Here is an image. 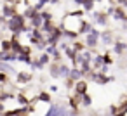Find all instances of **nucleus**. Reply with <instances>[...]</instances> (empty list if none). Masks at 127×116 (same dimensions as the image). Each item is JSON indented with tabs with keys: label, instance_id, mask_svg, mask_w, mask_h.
Masks as SVG:
<instances>
[{
	"label": "nucleus",
	"instance_id": "f257e3e1",
	"mask_svg": "<svg viewBox=\"0 0 127 116\" xmlns=\"http://www.w3.org/2000/svg\"><path fill=\"white\" fill-rule=\"evenodd\" d=\"M82 16H84L82 12L68 14V16L63 19V31L71 33V35H78V33H82V24H84Z\"/></svg>",
	"mask_w": 127,
	"mask_h": 116
},
{
	"label": "nucleus",
	"instance_id": "f03ea898",
	"mask_svg": "<svg viewBox=\"0 0 127 116\" xmlns=\"http://www.w3.org/2000/svg\"><path fill=\"white\" fill-rule=\"evenodd\" d=\"M99 38H101V33H99L97 30H94V28H92V31H91V33H87V37H85V43H87L89 47H96V45H97V42H99Z\"/></svg>",
	"mask_w": 127,
	"mask_h": 116
},
{
	"label": "nucleus",
	"instance_id": "7ed1b4c3",
	"mask_svg": "<svg viewBox=\"0 0 127 116\" xmlns=\"http://www.w3.org/2000/svg\"><path fill=\"white\" fill-rule=\"evenodd\" d=\"M75 92H77V94H84V92H87V83H85L84 80L75 81Z\"/></svg>",
	"mask_w": 127,
	"mask_h": 116
}]
</instances>
